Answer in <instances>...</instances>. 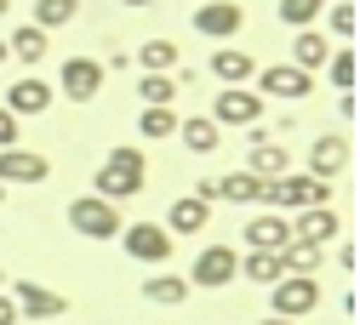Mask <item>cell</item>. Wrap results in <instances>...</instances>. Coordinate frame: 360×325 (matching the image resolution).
<instances>
[{"label":"cell","mask_w":360,"mask_h":325,"mask_svg":"<svg viewBox=\"0 0 360 325\" xmlns=\"http://www.w3.org/2000/svg\"><path fill=\"white\" fill-rule=\"evenodd\" d=\"M143 177H149V160L131 149V143H120V149H109V160L98 166L92 194L109 200V206H120V200H131V194H143Z\"/></svg>","instance_id":"obj_1"},{"label":"cell","mask_w":360,"mask_h":325,"mask_svg":"<svg viewBox=\"0 0 360 325\" xmlns=\"http://www.w3.org/2000/svg\"><path fill=\"white\" fill-rule=\"evenodd\" d=\"M263 206L269 211H309V206H332V183L309 177V171H286L263 189Z\"/></svg>","instance_id":"obj_2"},{"label":"cell","mask_w":360,"mask_h":325,"mask_svg":"<svg viewBox=\"0 0 360 325\" xmlns=\"http://www.w3.org/2000/svg\"><path fill=\"white\" fill-rule=\"evenodd\" d=\"M69 228L80 240H120V206H109V200H98V194H80V200H69Z\"/></svg>","instance_id":"obj_3"},{"label":"cell","mask_w":360,"mask_h":325,"mask_svg":"<svg viewBox=\"0 0 360 325\" xmlns=\"http://www.w3.org/2000/svg\"><path fill=\"white\" fill-rule=\"evenodd\" d=\"M184 280H189V286H206V291H223L229 280H240V251H235V246H206Z\"/></svg>","instance_id":"obj_4"},{"label":"cell","mask_w":360,"mask_h":325,"mask_svg":"<svg viewBox=\"0 0 360 325\" xmlns=\"http://www.w3.org/2000/svg\"><path fill=\"white\" fill-rule=\"evenodd\" d=\"M269 303H275V319H303L321 308V280H297V274H286L281 286H269Z\"/></svg>","instance_id":"obj_5"},{"label":"cell","mask_w":360,"mask_h":325,"mask_svg":"<svg viewBox=\"0 0 360 325\" xmlns=\"http://www.w3.org/2000/svg\"><path fill=\"white\" fill-rule=\"evenodd\" d=\"M58 98H69V103H92L98 91H103V63L98 58H69L63 69H58Z\"/></svg>","instance_id":"obj_6"},{"label":"cell","mask_w":360,"mask_h":325,"mask_svg":"<svg viewBox=\"0 0 360 325\" xmlns=\"http://www.w3.org/2000/svg\"><path fill=\"white\" fill-rule=\"evenodd\" d=\"M120 251L131 263H166L172 257V234H166L160 223H126L120 228Z\"/></svg>","instance_id":"obj_7"},{"label":"cell","mask_w":360,"mask_h":325,"mask_svg":"<svg viewBox=\"0 0 360 325\" xmlns=\"http://www.w3.org/2000/svg\"><path fill=\"white\" fill-rule=\"evenodd\" d=\"M240 23H246L240 0H200V6H195V34H206V40H217V46L235 40Z\"/></svg>","instance_id":"obj_8"},{"label":"cell","mask_w":360,"mask_h":325,"mask_svg":"<svg viewBox=\"0 0 360 325\" xmlns=\"http://www.w3.org/2000/svg\"><path fill=\"white\" fill-rule=\"evenodd\" d=\"M257 114H263V98L257 91H240V86H223L217 98H212V126L223 131V126H257Z\"/></svg>","instance_id":"obj_9"},{"label":"cell","mask_w":360,"mask_h":325,"mask_svg":"<svg viewBox=\"0 0 360 325\" xmlns=\"http://www.w3.org/2000/svg\"><path fill=\"white\" fill-rule=\"evenodd\" d=\"M12 303H18V319H63L69 314V297L52 291V286H40V280H18Z\"/></svg>","instance_id":"obj_10"},{"label":"cell","mask_w":360,"mask_h":325,"mask_svg":"<svg viewBox=\"0 0 360 325\" xmlns=\"http://www.w3.org/2000/svg\"><path fill=\"white\" fill-rule=\"evenodd\" d=\"M58 103V91L46 86V80H40V74H23L12 91H6V103H0V109H6L12 120H23V114H46Z\"/></svg>","instance_id":"obj_11"},{"label":"cell","mask_w":360,"mask_h":325,"mask_svg":"<svg viewBox=\"0 0 360 325\" xmlns=\"http://www.w3.org/2000/svg\"><path fill=\"white\" fill-rule=\"evenodd\" d=\"M240 234H246V251H286V246H292V223H286L281 211L263 206V211L240 228Z\"/></svg>","instance_id":"obj_12"},{"label":"cell","mask_w":360,"mask_h":325,"mask_svg":"<svg viewBox=\"0 0 360 325\" xmlns=\"http://www.w3.org/2000/svg\"><path fill=\"white\" fill-rule=\"evenodd\" d=\"M343 166H349V137L326 131V137H314V143H309V177L332 183V177H343Z\"/></svg>","instance_id":"obj_13"},{"label":"cell","mask_w":360,"mask_h":325,"mask_svg":"<svg viewBox=\"0 0 360 325\" xmlns=\"http://www.w3.org/2000/svg\"><path fill=\"white\" fill-rule=\"evenodd\" d=\"M343 234V217L332 211V206H309V211H297V223H292V240H309V246H332Z\"/></svg>","instance_id":"obj_14"},{"label":"cell","mask_w":360,"mask_h":325,"mask_svg":"<svg viewBox=\"0 0 360 325\" xmlns=\"http://www.w3.org/2000/svg\"><path fill=\"white\" fill-rule=\"evenodd\" d=\"M252 80H257V98H263V91H269V98H309V91H314V80L297 74L292 63H269V69H257Z\"/></svg>","instance_id":"obj_15"},{"label":"cell","mask_w":360,"mask_h":325,"mask_svg":"<svg viewBox=\"0 0 360 325\" xmlns=\"http://www.w3.org/2000/svg\"><path fill=\"white\" fill-rule=\"evenodd\" d=\"M52 160L46 154H29V149H0V189L6 183H46Z\"/></svg>","instance_id":"obj_16"},{"label":"cell","mask_w":360,"mask_h":325,"mask_svg":"<svg viewBox=\"0 0 360 325\" xmlns=\"http://www.w3.org/2000/svg\"><path fill=\"white\" fill-rule=\"evenodd\" d=\"M246 171H252L257 183H275V177H286V171H292V160H286V149H281V143H269L263 131H252V149H246Z\"/></svg>","instance_id":"obj_17"},{"label":"cell","mask_w":360,"mask_h":325,"mask_svg":"<svg viewBox=\"0 0 360 325\" xmlns=\"http://www.w3.org/2000/svg\"><path fill=\"white\" fill-rule=\"evenodd\" d=\"M326 58H332V40H326L321 29H297V40H292V69L314 80V69H326Z\"/></svg>","instance_id":"obj_18"},{"label":"cell","mask_w":360,"mask_h":325,"mask_svg":"<svg viewBox=\"0 0 360 325\" xmlns=\"http://www.w3.org/2000/svg\"><path fill=\"white\" fill-rule=\"evenodd\" d=\"M206 217H212V206L206 200H195V194H177L172 206H166V234H200V228H206Z\"/></svg>","instance_id":"obj_19"},{"label":"cell","mask_w":360,"mask_h":325,"mask_svg":"<svg viewBox=\"0 0 360 325\" xmlns=\"http://www.w3.org/2000/svg\"><path fill=\"white\" fill-rule=\"evenodd\" d=\"M46 52H52V34H46V29H34V23H23V29H18L12 40H6V58L29 63V69H34L40 58H46Z\"/></svg>","instance_id":"obj_20"},{"label":"cell","mask_w":360,"mask_h":325,"mask_svg":"<svg viewBox=\"0 0 360 325\" xmlns=\"http://www.w3.org/2000/svg\"><path fill=\"white\" fill-rule=\"evenodd\" d=\"M189 291H195V286L184 280V274H149V280H143V297L160 303V308H184Z\"/></svg>","instance_id":"obj_21"},{"label":"cell","mask_w":360,"mask_h":325,"mask_svg":"<svg viewBox=\"0 0 360 325\" xmlns=\"http://www.w3.org/2000/svg\"><path fill=\"white\" fill-rule=\"evenodd\" d=\"M212 74H217L223 86H246L257 69H252V58L240 52V46H217V52H212Z\"/></svg>","instance_id":"obj_22"},{"label":"cell","mask_w":360,"mask_h":325,"mask_svg":"<svg viewBox=\"0 0 360 325\" xmlns=\"http://www.w3.org/2000/svg\"><path fill=\"white\" fill-rule=\"evenodd\" d=\"M281 263H286V274H297V280H314V274L326 268V246H309V240H292V246L281 251Z\"/></svg>","instance_id":"obj_23"},{"label":"cell","mask_w":360,"mask_h":325,"mask_svg":"<svg viewBox=\"0 0 360 325\" xmlns=\"http://www.w3.org/2000/svg\"><path fill=\"white\" fill-rule=\"evenodd\" d=\"M177 137H184V149H189V154H212V149L223 143V131H217L206 114H189V120H177Z\"/></svg>","instance_id":"obj_24"},{"label":"cell","mask_w":360,"mask_h":325,"mask_svg":"<svg viewBox=\"0 0 360 325\" xmlns=\"http://www.w3.org/2000/svg\"><path fill=\"white\" fill-rule=\"evenodd\" d=\"M138 69H143V74H172V69H177V40H166V34L143 40V46H138Z\"/></svg>","instance_id":"obj_25"},{"label":"cell","mask_w":360,"mask_h":325,"mask_svg":"<svg viewBox=\"0 0 360 325\" xmlns=\"http://www.w3.org/2000/svg\"><path fill=\"white\" fill-rule=\"evenodd\" d=\"M240 274L257 280V286H281L286 280V263H281V251H246L240 257Z\"/></svg>","instance_id":"obj_26"},{"label":"cell","mask_w":360,"mask_h":325,"mask_svg":"<svg viewBox=\"0 0 360 325\" xmlns=\"http://www.w3.org/2000/svg\"><path fill=\"white\" fill-rule=\"evenodd\" d=\"M75 18H80V0H34V18H29V23L52 34V29L75 23Z\"/></svg>","instance_id":"obj_27"},{"label":"cell","mask_w":360,"mask_h":325,"mask_svg":"<svg viewBox=\"0 0 360 325\" xmlns=\"http://www.w3.org/2000/svg\"><path fill=\"white\" fill-rule=\"evenodd\" d=\"M138 98H143V109H166L177 98V80L172 74H143L138 80Z\"/></svg>","instance_id":"obj_28"},{"label":"cell","mask_w":360,"mask_h":325,"mask_svg":"<svg viewBox=\"0 0 360 325\" xmlns=\"http://www.w3.org/2000/svg\"><path fill=\"white\" fill-rule=\"evenodd\" d=\"M321 12H326V0H281V18H286L292 29H314Z\"/></svg>","instance_id":"obj_29"},{"label":"cell","mask_w":360,"mask_h":325,"mask_svg":"<svg viewBox=\"0 0 360 325\" xmlns=\"http://www.w3.org/2000/svg\"><path fill=\"white\" fill-rule=\"evenodd\" d=\"M326 69H332V86H338V98H343V91H354V52H349V46H332Z\"/></svg>","instance_id":"obj_30"},{"label":"cell","mask_w":360,"mask_h":325,"mask_svg":"<svg viewBox=\"0 0 360 325\" xmlns=\"http://www.w3.org/2000/svg\"><path fill=\"white\" fill-rule=\"evenodd\" d=\"M138 137H177V114H172V109H143Z\"/></svg>","instance_id":"obj_31"},{"label":"cell","mask_w":360,"mask_h":325,"mask_svg":"<svg viewBox=\"0 0 360 325\" xmlns=\"http://www.w3.org/2000/svg\"><path fill=\"white\" fill-rule=\"evenodd\" d=\"M326 23H332V34H338V40H354V6H332V12H326Z\"/></svg>","instance_id":"obj_32"},{"label":"cell","mask_w":360,"mask_h":325,"mask_svg":"<svg viewBox=\"0 0 360 325\" xmlns=\"http://www.w3.org/2000/svg\"><path fill=\"white\" fill-rule=\"evenodd\" d=\"M0 149H18V120L0 109Z\"/></svg>","instance_id":"obj_33"},{"label":"cell","mask_w":360,"mask_h":325,"mask_svg":"<svg viewBox=\"0 0 360 325\" xmlns=\"http://www.w3.org/2000/svg\"><path fill=\"white\" fill-rule=\"evenodd\" d=\"M0 325H18V303H12L6 291H0Z\"/></svg>","instance_id":"obj_34"},{"label":"cell","mask_w":360,"mask_h":325,"mask_svg":"<svg viewBox=\"0 0 360 325\" xmlns=\"http://www.w3.org/2000/svg\"><path fill=\"white\" fill-rule=\"evenodd\" d=\"M120 6H131V12H143V6H155V0H120Z\"/></svg>","instance_id":"obj_35"},{"label":"cell","mask_w":360,"mask_h":325,"mask_svg":"<svg viewBox=\"0 0 360 325\" xmlns=\"http://www.w3.org/2000/svg\"><path fill=\"white\" fill-rule=\"evenodd\" d=\"M257 325H292V319H275V314H269V319H257Z\"/></svg>","instance_id":"obj_36"},{"label":"cell","mask_w":360,"mask_h":325,"mask_svg":"<svg viewBox=\"0 0 360 325\" xmlns=\"http://www.w3.org/2000/svg\"><path fill=\"white\" fill-rule=\"evenodd\" d=\"M6 6H12V0H0V18H6Z\"/></svg>","instance_id":"obj_37"},{"label":"cell","mask_w":360,"mask_h":325,"mask_svg":"<svg viewBox=\"0 0 360 325\" xmlns=\"http://www.w3.org/2000/svg\"><path fill=\"white\" fill-rule=\"evenodd\" d=\"M0 63H6V40H0Z\"/></svg>","instance_id":"obj_38"},{"label":"cell","mask_w":360,"mask_h":325,"mask_svg":"<svg viewBox=\"0 0 360 325\" xmlns=\"http://www.w3.org/2000/svg\"><path fill=\"white\" fill-rule=\"evenodd\" d=\"M332 6H354V0H332Z\"/></svg>","instance_id":"obj_39"},{"label":"cell","mask_w":360,"mask_h":325,"mask_svg":"<svg viewBox=\"0 0 360 325\" xmlns=\"http://www.w3.org/2000/svg\"><path fill=\"white\" fill-rule=\"evenodd\" d=\"M0 206H6V189H0Z\"/></svg>","instance_id":"obj_40"},{"label":"cell","mask_w":360,"mask_h":325,"mask_svg":"<svg viewBox=\"0 0 360 325\" xmlns=\"http://www.w3.org/2000/svg\"><path fill=\"white\" fill-rule=\"evenodd\" d=\"M0 280H6V274H0Z\"/></svg>","instance_id":"obj_41"}]
</instances>
